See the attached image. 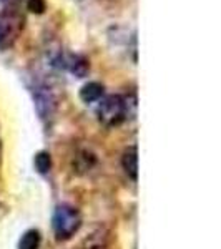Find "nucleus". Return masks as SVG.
Returning <instances> with one entry per match:
<instances>
[{"label": "nucleus", "mask_w": 221, "mask_h": 249, "mask_svg": "<svg viewBox=\"0 0 221 249\" xmlns=\"http://www.w3.org/2000/svg\"><path fill=\"white\" fill-rule=\"evenodd\" d=\"M40 232L37 230H29L23 232L18 241V249H38L40 248Z\"/></svg>", "instance_id": "0eeeda50"}, {"label": "nucleus", "mask_w": 221, "mask_h": 249, "mask_svg": "<svg viewBox=\"0 0 221 249\" xmlns=\"http://www.w3.org/2000/svg\"><path fill=\"white\" fill-rule=\"evenodd\" d=\"M62 62L72 75H75L77 78H85L87 73L90 71V62L83 57V55H68L67 58L62 57Z\"/></svg>", "instance_id": "20e7f679"}, {"label": "nucleus", "mask_w": 221, "mask_h": 249, "mask_svg": "<svg viewBox=\"0 0 221 249\" xmlns=\"http://www.w3.org/2000/svg\"><path fill=\"white\" fill-rule=\"evenodd\" d=\"M122 166L128 178H131L133 181L138 178V150H136V146H130L125 150L122 156Z\"/></svg>", "instance_id": "39448f33"}, {"label": "nucleus", "mask_w": 221, "mask_h": 249, "mask_svg": "<svg viewBox=\"0 0 221 249\" xmlns=\"http://www.w3.org/2000/svg\"><path fill=\"white\" fill-rule=\"evenodd\" d=\"M27 9L34 14H43L47 9V0H27Z\"/></svg>", "instance_id": "1a4fd4ad"}, {"label": "nucleus", "mask_w": 221, "mask_h": 249, "mask_svg": "<svg viewBox=\"0 0 221 249\" xmlns=\"http://www.w3.org/2000/svg\"><path fill=\"white\" fill-rule=\"evenodd\" d=\"M50 166H52L50 155L45 153V151H40V153L35 155V168H37L42 175L50 170Z\"/></svg>", "instance_id": "6e6552de"}, {"label": "nucleus", "mask_w": 221, "mask_h": 249, "mask_svg": "<svg viewBox=\"0 0 221 249\" xmlns=\"http://www.w3.org/2000/svg\"><path fill=\"white\" fill-rule=\"evenodd\" d=\"M52 226H54V232L57 239H70L82 226V216H80L77 208L70 206V204H62L54 213Z\"/></svg>", "instance_id": "f03ea898"}, {"label": "nucleus", "mask_w": 221, "mask_h": 249, "mask_svg": "<svg viewBox=\"0 0 221 249\" xmlns=\"http://www.w3.org/2000/svg\"><path fill=\"white\" fill-rule=\"evenodd\" d=\"M103 93H105V88H103L102 83L88 82L80 88V100H82L83 103L100 102V100L103 98Z\"/></svg>", "instance_id": "423d86ee"}, {"label": "nucleus", "mask_w": 221, "mask_h": 249, "mask_svg": "<svg viewBox=\"0 0 221 249\" xmlns=\"http://www.w3.org/2000/svg\"><path fill=\"white\" fill-rule=\"evenodd\" d=\"M0 2H3V3H12V2H15V0H0Z\"/></svg>", "instance_id": "9d476101"}, {"label": "nucleus", "mask_w": 221, "mask_h": 249, "mask_svg": "<svg viewBox=\"0 0 221 249\" xmlns=\"http://www.w3.org/2000/svg\"><path fill=\"white\" fill-rule=\"evenodd\" d=\"M128 115V100L120 95L105 96L96 108L98 122L105 126H118L122 122H125Z\"/></svg>", "instance_id": "f257e3e1"}, {"label": "nucleus", "mask_w": 221, "mask_h": 249, "mask_svg": "<svg viewBox=\"0 0 221 249\" xmlns=\"http://www.w3.org/2000/svg\"><path fill=\"white\" fill-rule=\"evenodd\" d=\"M23 15L15 9L0 12V50H9L23 30Z\"/></svg>", "instance_id": "7ed1b4c3"}]
</instances>
